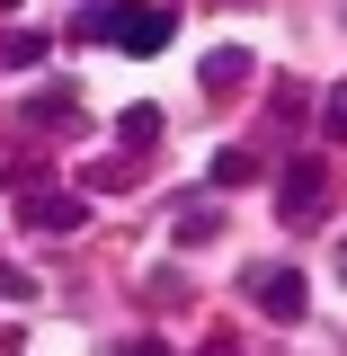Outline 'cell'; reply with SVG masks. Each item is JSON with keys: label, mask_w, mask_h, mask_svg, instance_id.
Returning <instances> with one entry per match:
<instances>
[{"label": "cell", "mask_w": 347, "mask_h": 356, "mask_svg": "<svg viewBox=\"0 0 347 356\" xmlns=\"http://www.w3.org/2000/svg\"><path fill=\"white\" fill-rule=\"evenodd\" d=\"M170 27H178L170 9H152V0H134V9H125V27H116V44H125L134 63H152V54H170Z\"/></svg>", "instance_id": "6da1fadb"}, {"label": "cell", "mask_w": 347, "mask_h": 356, "mask_svg": "<svg viewBox=\"0 0 347 356\" xmlns=\"http://www.w3.org/2000/svg\"><path fill=\"white\" fill-rule=\"evenodd\" d=\"M321 187H330V161H294V170H285V196H276L285 222H312V214H321Z\"/></svg>", "instance_id": "7a4b0ae2"}, {"label": "cell", "mask_w": 347, "mask_h": 356, "mask_svg": "<svg viewBox=\"0 0 347 356\" xmlns=\"http://www.w3.org/2000/svg\"><path fill=\"white\" fill-rule=\"evenodd\" d=\"M250 294L267 303V321H303V276H294V267H259Z\"/></svg>", "instance_id": "3957f363"}, {"label": "cell", "mask_w": 347, "mask_h": 356, "mask_svg": "<svg viewBox=\"0 0 347 356\" xmlns=\"http://www.w3.org/2000/svg\"><path fill=\"white\" fill-rule=\"evenodd\" d=\"M134 0H81V18H72V44H116Z\"/></svg>", "instance_id": "277c9868"}, {"label": "cell", "mask_w": 347, "mask_h": 356, "mask_svg": "<svg viewBox=\"0 0 347 356\" xmlns=\"http://www.w3.org/2000/svg\"><path fill=\"white\" fill-rule=\"evenodd\" d=\"M196 81L214 89V98H232V89L250 81V54H241V44H214V54H205V63H196Z\"/></svg>", "instance_id": "5b68a950"}, {"label": "cell", "mask_w": 347, "mask_h": 356, "mask_svg": "<svg viewBox=\"0 0 347 356\" xmlns=\"http://www.w3.org/2000/svg\"><path fill=\"white\" fill-rule=\"evenodd\" d=\"M27 222L36 232H81V196H27Z\"/></svg>", "instance_id": "8992f818"}, {"label": "cell", "mask_w": 347, "mask_h": 356, "mask_svg": "<svg viewBox=\"0 0 347 356\" xmlns=\"http://www.w3.org/2000/svg\"><path fill=\"white\" fill-rule=\"evenodd\" d=\"M27 125H54V134H72L81 116H72V89H36L27 98Z\"/></svg>", "instance_id": "52a82bcc"}, {"label": "cell", "mask_w": 347, "mask_h": 356, "mask_svg": "<svg viewBox=\"0 0 347 356\" xmlns=\"http://www.w3.org/2000/svg\"><path fill=\"white\" fill-rule=\"evenodd\" d=\"M116 143H125V152H152V143H161V107H125V116H116Z\"/></svg>", "instance_id": "ba28073f"}, {"label": "cell", "mask_w": 347, "mask_h": 356, "mask_svg": "<svg viewBox=\"0 0 347 356\" xmlns=\"http://www.w3.org/2000/svg\"><path fill=\"white\" fill-rule=\"evenodd\" d=\"M0 63H9V72H36V63H45V36L9 27V36H0Z\"/></svg>", "instance_id": "9c48e42d"}, {"label": "cell", "mask_w": 347, "mask_h": 356, "mask_svg": "<svg viewBox=\"0 0 347 356\" xmlns=\"http://www.w3.org/2000/svg\"><path fill=\"white\" fill-rule=\"evenodd\" d=\"M214 187H250V178H259V152H214Z\"/></svg>", "instance_id": "30bf717a"}, {"label": "cell", "mask_w": 347, "mask_h": 356, "mask_svg": "<svg viewBox=\"0 0 347 356\" xmlns=\"http://www.w3.org/2000/svg\"><path fill=\"white\" fill-rule=\"evenodd\" d=\"M339 276H347V250H339Z\"/></svg>", "instance_id": "8fae6325"}, {"label": "cell", "mask_w": 347, "mask_h": 356, "mask_svg": "<svg viewBox=\"0 0 347 356\" xmlns=\"http://www.w3.org/2000/svg\"><path fill=\"white\" fill-rule=\"evenodd\" d=\"M0 9H18V0H0Z\"/></svg>", "instance_id": "7c38bea8"}]
</instances>
